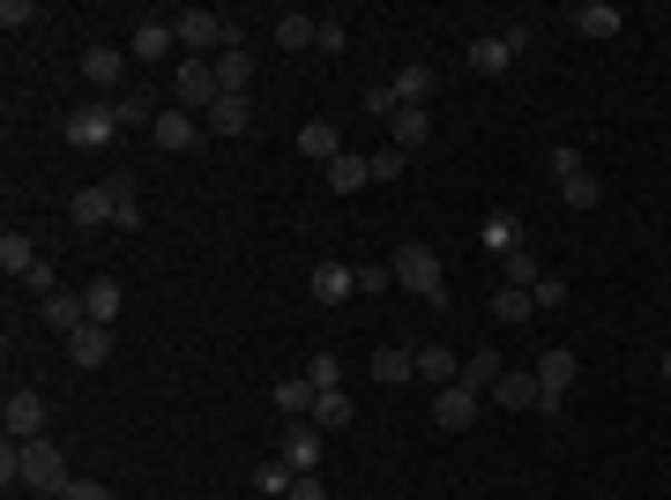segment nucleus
<instances>
[{
    "mask_svg": "<svg viewBox=\"0 0 671 500\" xmlns=\"http://www.w3.org/2000/svg\"><path fill=\"white\" fill-rule=\"evenodd\" d=\"M388 284H396L388 262H358V292H388Z\"/></svg>",
    "mask_w": 671,
    "mask_h": 500,
    "instance_id": "a18cd8bd",
    "label": "nucleus"
},
{
    "mask_svg": "<svg viewBox=\"0 0 671 500\" xmlns=\"http://www.w3.org/2000/svg\"><path fill=\"white\" fill-rule=\"evenodd\" d=\"M112 112H120V127H157V105H149L142 90H120V98H112Z\"/></svg>",
    "mask_w": 671,
    "mask_h": 500,
    "instance_id": "58836bf2",
    "label": "nucleus"
},
{
    "mask_svg": "<svg viewBox=\"0 0 671 500\" xmlns=\"http://www.w3.org/2000/svg\"><path fill=\"white\" fill-rule=\"evenodd\" d=\"M433 425H441V433H471V425H477V389L447 381L441 396H433Z\"/></svg>",
    "mask_w": 671,
    "mask_h": 500,
    "instance_id": "1a4fd4ad",
    "label": "nucleus"
},
{
    "mask_svg": "<svg viewBox=\"0 0 671 500\" xmlns=\"http://www.w3.org/2000/svg\"><path fill=\"white\" fill-rule=\"evenodd\" d=\"M396 105H433V68H418V60H411V68H396Z\"/></svg>",
    "mask_w": 671,
    "mask_h": 500,
    "instance_id": "2f4dec72",
    "label": "nucleus"
},
{
    "mask_svg": "<svg viewBox=\"0 0 671 500\" xmlns=\"http://www.w3.org/2000/svg\"><path fill=\"white\" fill-rule=\"evenodd\" d=\"M425 135H433V105H403L396 120H388V150H425Z\"/></svg>",
    "mask_w": 671,
    "mask_h": 500,
    "instance_id": "dca6fc26",
    "label": "nucleus"
},
{
    "mask_svg": "<svg viewBox=\"0 0 671 500\" xmlns=\"http://www.w3.org/2000/svg\"><path fill=\"white\" fill-rule=\"evenodd\" d=\"M292 486H298V471H292V463H284V455L254 471V493H269V500H292Z\"/></svg>",
    "mask_w": 671,
    "mask_h": 500,
    "instance_id": "c9c22d12",
    "label": "nucleus"
},
{
    "mask_svg": "<svg viewBox=\"0 0 671 500\" xmlns=\"http://www.w3.org/2000/svg\"><path fill=\"white\" fill-rule=\"evenodd\" d=\"M358 292V269L351 262H314V306H344Z\"/></svg>",
    "mask_w": 671,
    "mask_h": 500,
    "instance_id": "a211bd4d",
    "label": "nucleus"
},
{
    "mask_svg": "<svg viewBox=\"0 0 671 500\" xmlns=\"http://www.w3.org/2000/svg\"><path fill=\"white\" fill-rule=\"evenodd\" d=\"M471 68H477V76H507V68H515V46H507V30L477 38V46H471Z\"/></svg>",
    "mask_w": 671,
    "mask_h": 500,
    "instance_id": "b1692460",
    "label": "nucleus"
},
{
    "mask_svg": "<svg viewBox=\"0 0 671 500\" xmlns=\"http://www.w3.org/2000/svg\"><path fill=\"white\" fill-rule=\"evenodd\" d=\"M292 500H328V486H322V471H314V478H298V486H292Z\"/></svg>",
    "mask_w": 671,
    "mask_h": 500,
    "instance_id": "603ef678",
    "label": "nucleus"
},
{
    "mask_svg": "<svg viewBox=\"0 0 671 500\" xmlns=\"http://www.w3.org/2000/svg\"><path fill=\"white\" fill-rule=\"evenodd\" d=\"M306 381H314V389H336V381H344V366H336V351H314V366H306Z\"/></svg>",
    "mask_w": 671,
    "mask_h": 500,
    "instance_id": "37998d69",
    "label": "nucleus"
},
{
    "mask_svg": "<svg viewBox=\"0 0 671 500\" xmlns=\"http://www.w3.org/2000/svg\"><path fill=\"white\" fill-rule=\"evenodd\" d=\"M344 38H351V30H344V16H322V30H314V46H322V52H344Z\"/></svg>",
    "mask_w": 671,
    "mask_h": 500,
    "instance_id": "49530a36",
    "label": "nucleus"
},
{
    "mask_svg": "<svg viewBox=\"0 0 671 500\" xmlns=\"http://www.w3.org/2000/svg\"><path fill=\"white\" fill-rule=\"evenodd\" d=\"M201 127H209V135H247V127H254V105L247 98H217Z\"/></svg>",
    "mask_w": 671,
    "mask_h": 500,
    "instance_id": "393cba45",
    "label": "nucleus"
},
{
    "mask_svg": "<svg viewBox=\"0 0 671 500\" xmlns=\"http://www.w3.org/2000/svg\"><path fill=\"white\" fill-rule=\"evenodd\" d=\"M172 52H179V30L172 23H135V60H142V68H165ZM172 68H179V60H172Z\"/></svg>",
    "mask_w": 671,
    "mask_h": 500,
    "instance_id": "f3484780",
    "label": "nucleus"
},
{
    "mask_svg": "<svg viewBox=\"0 0 671 500\" xmlns=\"http://www.w3.org/2000/svg\"><path fill=\"white\" fill-rule=\"evenodd\" d=\"M0 486H23V441L0 449Z\"/></svg>",
    "mask_w": 671,
    "mask_h": 500,
    "instance_id": "de8ad7c7",
    "label": "nucleus"
},
{
    "mask_svg": "<svg viewBox=\"0 0 671 500\" xmlns=\"http://www.w3.org/2000/svg\"><path fill=\"white\" fill-rule=\"evenodd\" d=\"M560 202H568V209H596V202H604V179H596L590 165H582V173H568V179H560Z\"/></svg>",
    "mask_w": 671,
    "mask_h": 500,
    "instance_id": "7c9ffc66",
    "label": "nucleus"
},
{
    "mask_svg": "<svg viewBox=\"0 0 671 500\" xmlns=\"http://www.w3.org/2000/svg\"><path fill=\"white\" fill-rule=\"evenodd\" d=\"M23 284H30V292H38V300H52V292H60V276H52V262H38V269H30Z\"/></svg>",
    "mask_w": 671,
    "mask_h": 500,
    "instance_id": "8fccbe9b",
    "label": "nucleus"
},
{
    "mask_svg": "<svg viewBox=\"0 0 671 500\" xmlns=\"http://www.w3.org/2000/svg\"><path fill=\"white\" fill-rule=\"evenodd\" d=\"M418 381H441V389H447V381H463V359H455L447 344H425L418 351Z\"/></svg>",
    "mask_w": 671,
    "mask_h": 500,
    "instance_id": "c756f323",
    "label": "nucleus"
},
{
    "mask_svg": "<svg viewBox=\"0 0 671 500\" xmlns=\"http://www.w3.org/2000/svg\"><path fill=\"white\" fill-rule=\"evenodd\" d=\"M23 486L30 493H68L75 478H68V455H60V441H23Z\"/></svg>",
    "mask_w": 671,
    "mask_h": 500,
    "instance_id": "39448f33",
    "label": "nucleus"
},
{
    "mask_svg": "<svg viewBox=\"0 0 671 500\" xmlns=\"http://www.w3.org/2000/svg\"><path fill=\"white\" fill-rule=\"evenodd\" d=\"M530 314H537L530 292H515V284H500V292H493V322H530Z\"/></svg>",
    "mask_w": 671,
    "mask_h": 500,
    "instance_id": "4c0bfd02",
    "label": "nucleus"
},
{
    "mask_svg": "<svg viewBox=\"0 0 671 500\" xmlns=\"http://www.w3.org/2000/svg\"><path fill=\"white\" fill-rule=\"evenodd\" d=\"M403 165H411L403 150H373V187H388V179H403Z\"/></svg>",
    "mask_w": 671,
    "mask_h": 500,
    "instance_id": "c03bdc74",
    "label": "nucleus"
},
{
    "mask_svg": "<svg viewBox=\"0 0 671 500\" xmlns=\"http://www.w3.org/2000/svg\"><path fill=\"white\" fill-rule=\"evenodd\" d=\"M149 143H157V150H201V143H209V127L195 120V112H179V105H165V112H157V127H149Z\"/></svg>",
    "mask_w": 671,
    "mask_h": 500,
    "instance_id": "0eeeda50",
    "label": "nucleus"
},
{
    "mask_svg": "<svg viewBox=\"0 0 671 500\" xmlns=\"http://www.w3.org/2000/svg\"><path fill=\"white\" fill-rule=\"evenodd\" d=\"M112 135H120V112H112V98L75 105V112H68V143H75V150H105Z\"/></svg>",
    "mask_w": 671,
    "mask_h": 500,
    "instance_id": "423d86ee",
    "label": "nucleus"
},
{
    "mask_svg": "<svg viewBox=\"0 0 671 500\" xmlns=\"http://www.w3.org/2000/svg\"><path fill=\"white\" fill-rule=\"evenodd\" d=\"M68 217H75V232H90V225H112V217H120V195H112V179H98V187H75Z\"/></svg>",
    "mask_w": 671,
    "mask_h": 500,
    "instance_id": "9d476101",
    "label": "nucleus"
},
{
    "mask_svg": "<svg viewBox=\"0 0 671 500\" xmlns=\"http://www.w3.org/2000/svg\"><path fill=\"white\" fill-rule=\"evenodd\" d=\"M568 173H582V150L574 143H552V179H568Z\"/></svg>",
    "mask_w": 671,
    "mask_h": 500,
    "instance_id": "09e8293b",
    "label": "nucleus"
},
{
    "mask_svg": "<svg viewBox=\"0 0 671 500\" xmlns=\"http://www.w3.org/2000/svg\"><path fill=\"white\" fill-rule=\"evenodd\" d=\"M373 381H418V351H403V344H388V351H373Z\"/></svg>",
    "mask_w": 671,
    "mask_h": 500,
    "instance_id": "a878e982",
    "label": "nucleus"
},
{
    "mask_svg": "<svg viewBox=\"0 0 671 500\" xmlns=\"http://www.w3.org/2000/svg\"><path fill=\"white\" fill-rule=\"evenodd\" d=\"M60 500H112V493H105L98 478H75V486H68V493H60Z\"/></svg>",
    "mask_w": 671,
    "mask_h": 500,
    "instance_id": "3c124183",
    "label": "nucleus"
},
{
    "mask_svg": "<svg viewBox=\"0 0 671 500\" xmlns=\"http://www.w3.org/2000/svg\"><path fill=\"white\" fill-rule=\"evenodd\" d=\"M217 60H195V52H179V68H172V105L179 112H195V120H209V105H217Z\"/></svg>",
    "mask_w": 671,
    "mask_h": 500,
    "instance_id": "f03ea898",
    "label": "nucleus"
},
{
    "mask_svg": "<svg viewBox=\"0 0 671 500\" xmlns=\"http://www.w3.org/2000/svg\"><path fill=\"white\" fill-rule=\"evenodd\" d=\"M298 157H314V165H336V157H344V135H336L328 120H306V127H298Z\"/></svg>",
    "mask_w": 671,
    "mask_h": 500,
    "instance_id": "412c9836",
    "label": "nucleus"
},
{
    "mask_svg": "<svg viewBox=\"0 0 671 500\" xmlns=\"http://www.w3.org/2000/svg\"><path fill=\"white\" fill-rule=\"evenodd\" d=\"M314 403H322V389H314L306 374L276 381V411H284V419H314Z\"/></svg>",
    "mask_w": 671,
    "mask_h": 500,
    "instance_id": "5701e85b",
    "label": "nucleus"
},
{
    "mask_svg": "<svg viewBox=\"0 0 671 500\" xmlns=\"http://www.w3.org/2000/svg\"><path fill=\"white\" fill-rule=\"evenodd\" d=\"M477 247L493 254V262H507L515 247H530V239H522V217H515V209H493V217L477 225Z\"/></svg>",
    "mask_w": 671,
    "mask_h": 500,
    "instance_id": "4468645a",
    "label": "nucleus"
},
{
    "mask_svg": "<svg viewBox=\"0 0 671 500\" xmlns=\"http://www.w3.org/2000/svg\"><path fill=\"white\" fill-rule=\"evenodd\" d=\"M0 269H8V276H30V269H38V247H30L23 232H0Z\"/></svg>",
    "mask_w": 671,
    "mask_h": 500,
    "instance_id": "473e14b6",
    "label": "nucleus"
},
{
    "mask_svg": "<svg viewBox=\"0 0 671 500\" xmlns=\"http://www.w3.org/2000/svg\"><path fill=\"white\" fill-rule=\"evenodd\" d=\"M247 82H254V52L247 46H224L217 52V90H224V98H247Z\"/></svg>",
    "mask_w": 671,
    "mask_h": 500,
    "instance_id": "6ab92c4d",
    "label": "nucleus"
},
{
    "mask_svg": "<svg viewBox=\"0 0 671 500\" xmlns=\"http://www.w3.org/2000/svg\"><path fill=\"white\" fill-rule=\"evenodd\" d=\"M68 359L82 366V374H98L105 359H112V329H105V322H82V329L68 336Z\"/></svg>",
    "mask_w": 671,
    "mask_h": 500,
    "instance_id": "2eb2a0df",
    "label": "nucleus"
},
{
    "mask_svg": "<svg viewBox=\"0 0 671 500\" xmlns=\"http://www.w3.org/2000/svg\"><path fill=\"white\" fill-rule=\"evenodd\" d=\"M328 187H336V195H358V187H373V157H336V165H328Z\"/></svg>",
    "mask_w": 671,
    "mask_h": 500,
    "instance_id": "c85d7f7f",
    "label": "nucleus"
},
{
    "mask_svg": "<svg viewBox=\"0 0 671 500\" xmlns=\"http://www.w3.org/2000/svg\"><path fill=\"white\" fill-rule=\"evenodd\" d=\"M314 425H322V433H344V425H351V396H344V389H322V403H314Z\"/></svg>",
    "mask_w": 671,
    "mask_h": 500,
    "instance_id": "e433bc0d",
    "label": "nucleus"
},
{
    "mask_svg": "<svg viewBox=\"0 0 671 500\" xmlns=\"http://www.w3.org/2000/svg\"><path fill=\"white\" fill-rule=\"evenodd\" d=\"M172 30H179V46L195 52V60H209V52H224V46H239V30L224 23L217 8H187V16H172Z\"/></svg>",
    "mask_w": 671,
    "mask_h": 500,
    "instance_id": "7ed1b4c3",
    "label": "nucleus"
},
{
    "mask_svg": "<svg viewBox=\"0 0 671 500\" xmlns=\"http://www.w3.org/2000/svg\"><path fill=\"white\" fill-rule=\"evenodd\" d=\"M530 300H537V306H568V276H537V284H530Z\"/></svg>",
    "mask_w": 671,
    "mask_h": 500,
    "instance_id": "79ce46f5",
    "label": "nucleus"
},
{
    "mask_svg": "<svg viewBox=\"0 0 671 500\" xmlns=\"http://www.w3.org/2000/svg\"><path fill=\"white\" fill-rule=\"evenodd\" d=\"M314 30H322V23H314L306 8H284V16H276V46H284V52H306V46H314Z\"/></svg>",
    "mask_w": 671,
    "mask_h": 500,
    "instance_id": "bb28decb",
    "label": "nucleus"
},
{
    "mask_svg": "<svg viewBox=\"0 0 671 500\" xmlns=\"http://www.w3.org/2000/svg\"><path fill=\"white\" fill-rule=\"evenodd\" d=\"M664 381H671V344H664Z\"/></svg>",
    "mask_w": 671,
    "mask_h": 500,
    "instance_id": "864d4df0",
    "label": "nucleus"
},
{
    "mask_svg": "<svg viewBox=\"0 0 671 500\" xmlns=\"http://www.w3.org/2000/svg\"><path fill=\"white\" fill-rule=\"evenodd\" d=\"M500 374H507V366H500L493 351H471V359H463V389H477V396H493Z\"/></svg>",
    "mask_w": 671,
    "mask_h": 500,
    "instance_id": "72a5a7b5",
    "label": "nucleus"
},
{
    "mask_svg": "<svg viewBox=\"0 0 671 500\" xmlns=\"http://www.w3.org/2000/svg\"><path fill=\"white\" fill-rule=\"evenodd\" d=\"M388 269H396L403 292H418L433 314H447V276H441V254L425 247V239H403V247L388 254Z\"/></svg>",
    "mask_w": 671,
    "mask_h": 500,
    "instance_id": "f257e3e1",
    "label": "nucleus"
},
{
    "mask_svg": "<svg viewBox=\"0 0 671 500\" xmlns=\"http://www.w3.org/2000/svg\"><path fill=\"white\" fill-rule=\"evenodd\" d=\"M537 396H545V389H537V374H500L493 381V403H500V411H537Z\"/></svg>",
    "mask_w": 671,
    "mask_h": 500,
    "instance_id": "4be33fe9",
    "label": "nucleus"
},
{
    "mask_svg": "<svg viewBox=\"0 0 671 500\" xmlns=\"http://www.w3.org/2000/svg\"><path fill=\"white\" fill-rule=\"evenodd\" d=\"M537 276H545V262H537V254H530V247H515V254H507V262H500V284H515V292H530Z\"/></svg>",
    "mask_w": 671,
    "mask_h": 500,
    "instance_id": "f704fd0d",
    "label": "nucleus"
},
{
    "mask_svg": "<svg viewBox=\"0 0 671 500\" xmlns=\"http://www.w3.org/2000/svg\"><path fill=\"white\" fill-rule=\"evenodd\" d=\"M358 105H366V120H396V112H403L396 82H366V98H358Z\"/></svg>",
    "mask_w": 671,
    "mask_h": 500,
    "instance_id": "ea45409f",
    "label": "nucleus"
},
{
    "mask_svg": "<svg viewBox=\"0 0 671 500\" xmlns=\"http://www.w3.org/2000/svg\"><path fill=\"white\" fill-rule=\"evenodd\" d=\"M82 306H90V322H105V329H112V322H120V306H127V292L112 284V276H98V284L82 292Z\"/></svg>",
    "mask_w": 671,
    "mask_h": 500,
    "instance_id": "cd10ccee",
    "label": "nucleus"
},
{
    "mask_svg": "<svg viewBox=\"0 0 671 500\" xmlns=\"http://www.w3.org/2000/svg\"><path fill=\"white\" fill-rule=\"evenodd\" d=\"M322 449H328V441H322V425H314V419H292V433H284V463H292L298 478H314V471H322Z\"/></svg>",
    "mask_w": 671,
    "mask_h": 500,
    "instance_id": "9b49d317",
    "label": "nucleus"
},
{
    "mask_svg": "<svg viewBox=\"0 0 671 500\" xmlns=\"http://www.w3.org/2000/svg\"><path fill=\"white\" fill-rule=\"evenodd\" d=\"M574 374H582V359H574L568 344H552L545 359H537V389H545V396H537V411H545V419H560V411H568Z\"/></svg>",
    "mask_w": 671,
    "mask_h": 500,
    "instance_id": "20e7f679",
    "label": "nucleus"
},
{
    "mask_svg": "<svg viewBox=\"0 0 671 500\" xmlns=\"http://www.w3.org/2000/svg\"><path fill=\"white\" fill-rule=\"evenodd\" d=\"M38 23V0H0V30L16 38V30H30Z\"/></svg>",
    "mask_w": 671,
    "mask_h": 500,
    "instance_id": "a19ab883",
    "label": "nucleus"
},
{
    "mask_svg": "<svg viewBox=\"0 0 671 500\" xmlns=\"http://www.w3.org/2000/svg\"><path fill=\"white\" fill-rule=\"evenodd\" d=\"M120 76H127V52L120 46H90V52H82V82H90V90L120 98Z\"/></svg>",
    "mask_w": 671,
    "mask_h": 500,
    "instance_id": "ddd939ff",
    "label": "nucleus"
},
{
    "mask_svg": "<svg viewBox=\"0 0 671 500\" xmlns=\"http://www.w3.org/2000/svg\"><path fill=\"white\" fill-rule=\"evenodd\" d=\"M38 314H46V322L60 329V336H75V329L90 322V306H82V292H68V284H60L52 300H38Z\"/></svg>",
    "mask_w": 671,
    "mask_h": 500,
    "instance_id": "aec40b11",
    "label": "nucleus"
},
{
    "mask_svg": "<svg viewBox=\"0 0 671 500\" xmlns=\"http://www.w3.org/2000/svg\"><path fill=\"white\" fill-rule=\"evenodd\" d=\"M0 425H8V441H38V433H46V396H38V389H8Z\"/></svg>",
    "mask_w": 671,
    "mask_h": 500,
    "instance_id": "6e6552de",
    "label": "nucleus"
},
{
    "mask_svg": "<svg viewBox=\"0 0 671 500\" xmlns=\"http://www.w3.org/2000/svg\"><path fill=\"white\" fill-rule=\"evenodd\" d=\"M620 23H626V16L612 8V0H574V8H568L574 38H620Z\"/></svg>",
    "mask_w": 671,
    "mask_h": 500,
    "instance_id": "f8f14e48",
    "label": "nucleus"
}]
</instances>
